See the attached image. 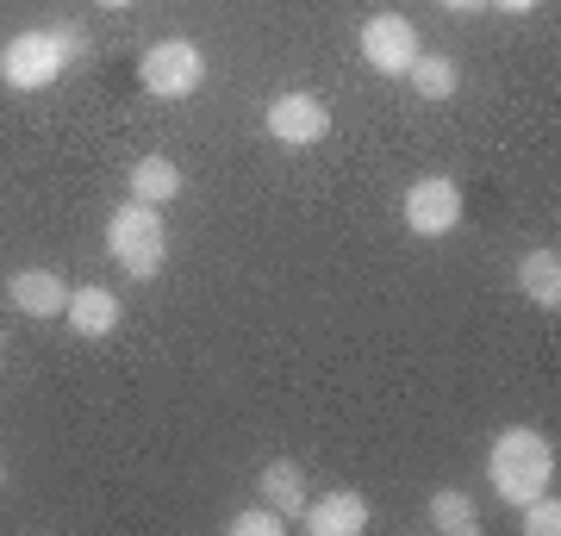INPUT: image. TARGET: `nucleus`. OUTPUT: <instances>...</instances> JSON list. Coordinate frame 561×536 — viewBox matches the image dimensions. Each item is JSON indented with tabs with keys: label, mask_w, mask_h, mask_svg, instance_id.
<instances>
[{
	"label": "nucleus",
	"mask_w": 561,
	"mask_h": 536,
	"mask_svg": "<svg viewBox=\"0 0 561 536\" xmlns=\"http://www.w3.org/2000/svg\"><path fill=\"white\" fill-rule=\"evenodd\" d=\"M138 81L150 88L157 100H187V94H201V81H206V57H201V44H187V38H157L150 50L138 57Z\"/></svg>",
	"instance_id": "4"
},
{
	"label": "nucleus",
	"mask_w": 561,
	"mask_h": 536,
	"mask_svg": "<svg viewBox=\"0 0 561 536\" xmlns=\"http://www.w3.org/2000/svg\"><path fill=\"white\" fill-rule=\"evenodd\" d=\"M62 318H69V331H76V338L101 343V338L119 331V294H113V287H69Z\"/></svg>",
	"instance_id": "9"
},
{
	"label": "nucleus",
	"mask_w": 561,
	"mask_h": 536,
	"mask_svg": "<svg viewBox=\"0 0 561 536\" xmlns=\"http://www.w3.org/2000/svg\"><path fill=\"white\" fill-rule=\"evenodd\" d=\"M486 7H500V13H537L542 0H486Z\"/></svg>",
	"instance_id": "18"
},
{
	"label": "nucleus",
	"mask_w": 561,
	"mask_h": 536,
	"mask_svg": "<svg viewBox=\"0 0 561 536\" xmlns=\"http://www.w3.org/2000/svg\"><path fill=\"white\" fill-rule=\"evenodd\" d=\"M400 213H405V225H412L419 238H449V231L461 225V187L449 175H424V181L405 187Z\"/></svg>",
	"instance_id": "5"
},
{
	"label": "nucleus",
	"mask_w": 561,
	"mask_h": 536,
	"mask_svg": "<svg viewBox=\"0 0 561 536\" xmlns=\"http://www.w3.org/2000/svg\"><path fill=\"white\" fill-rule=\"evenodd\" d=\"M181 194V169L169 157H138L131 162V199H144V206H162V199H175Z\"/></svg>",
	"instance_id": "14"
},
{
	"label": "nucleus",
	"mask_w": 561,
	"mask_h": 536,
	"mask_svg": "<svg viewBox=\"0 0 561 536\" xmlns=\"http://www.w3.org/2000/svg\"><path fill=\"white\" fill-rule=\"evenodd\" d=\"M268 138L287 144V150H306V144H319L331 132V113H324L319 94H300V88H287V94L268 100Z\"/></svg>",
	"instance_id": "6"
},
{
	"label": "nucleus",
	"mask_w": 561,
	"mask_h": 536,
	"mask_svg": "<svg viewBox=\"0 0 561 536\" xmlns=\"http://www.w3.org/2000/svg\"><path fill=\"white\" fill-rule=\"evenodd\" d=\"M106 256L119 262L131 281L162 275V262H169V231H162V213H157V206L125 199L119 213L106 219Z\"/></svg>",
	"instance_id": "3"
},
{
	"label": "nucleus",
	"mask_w": 561,
	"mask_h": 536,
	"mask_svg": "<svg viewBox=\"0 0 561 536\" xmlns=\"http://www.w3.org/2000/svg\"><path fill=\"white\" fill-rule=\"evenodd\" d=\"M412 57H419V25L405 20V13H375V20L362 25V62H368V69L405 76Z\"/></svg>",
	"instance_id": "7"
},
{
	"label": "nucleus",
	"mask_w": 561,
	"mask_h": 536,
	"mask_svg": "<svg viewBox=\"0 0 561 536\" xmlns=\"http://www.w3.org/2000/svg\"><path fill=\"white\" fill-rule=\"evenodd\" d=\"M437 7H443V13H481L486 0H437Z\"/></svg>",
	"instance_id": "19"
},
{
	"label": "nucleus",
	"mask_w": 561,
	"mask_h": 536,
	"mask_svg": "<svg viewBox=\"0 0 561 536\" xmlns=\"http://www.w3.org/2000/svg\"><path fill=\"white\" fill-rule=\"evenodd\" d=\"M256 499H262V505H275V512L294 524V517L306 512V475H300V461H287V456L268 461V468L256 475Z\"/></svg>",
	"instance_id": "12"
},
{
	"label": "nucleus",
	"mask_w": 561,
	"mask_h": 536,
	"mask_svg": "<svg viewBox=\"0 0 561 536\" xmlns=\"http://www.w3.org/2000/svg\"><path fill=\"white\" fill-rule=\"evenodd\" d=\"M405 81H412V94H419V100L443 106V100H456L461 69H456L449 57H431V50H419V57H412V69H405Z\"/></svg>",
	"instance_id": "13"
},
{
	"label": "nucleus",
	"mask_w": 561,
	"mask_h": 536,
	"mask_svg": "<svg viewBox=\"0 0 561 536\" xmlns=\"http://www.w3.org/2000/svg\"><path fill=\"white\" fill-rule=\"evenodd\" d=\"M431 531L474 536V531H481V505L461 493V487H437V493H431Z\"/></svg>",
	"instance_id": "15"
},
{
	"label": "nucleus",
	"mask_w": 561,
	"mask_h": 536,
	"mask_svg": "<svg viewBox=\"0 0 561 536\" xmlns=\"http://www.w3.org/2000/svg\"><path fill=\"white\" fill-rule=\"evenodd\" d=\"M280 531H287V517L275 505H250V512L231 517V536H280Z\"/></svg>",
	"instance_id": "16"
},
{
	"label": "nucleus",
	"mask_w": 561,
	"mask_h": 536,
	"mask_svg": "<svg viewBox=\"0 0 561 536\" xmlns=\"http://www.w3.org/2000/svg\"><path fill=\"white\" fill-rule=\"evenodd\" d=\"M524 531L530 536H556L561 531V499H549V493L524 499Z\"/></svg>",
	"instance_id": "17"
},
{
	"label": "nucleus",
	"mask_w": 561,
	"mask_h": 536,
	"mask_svg": "<svg viewBox=\"0 0 561 536\" xmlns=\"http://www.w3.org/2000/svg\"><path fill=\"white\" fill-rule=\"evenodd\" d=\"M0 480H7V475H0Z\"/></svg>",
	"instance_id": "21"
},
{
	"label": "nucleus",
	"mask_w": 561,
	"mask_h": 536,
	"mask_svg": "<svg viewBox=\"0 0 561 536\" xmlns=\"http://www.w3.org/2000/svg\"><path fill=\"white\" fill-rule=\"evenodd\" d=\"M300 517L312 536H362L368 531V499L356 487H337V493H324V499H306Z\"/></svg>",
	"instance_id": "8"
},
{
	"label": "nucleus",
	"mask_w": 561,
	"mask_h": 536,
	"mask_svg": "<svg viewBox=\"0 0 561 536\" xmlns=\"http://www.w3.org/2000/svg\"><path fill=\"white\" fill-rule=\"evenodd\" d=\"M101 7H131V0H101Z\"/></svg>",
	"instance_id": "20"
},
{
	"label": "nucleus",
	"mask_w": 561,
	"mask_h": 536,
	"mask_svg": "<svg viewBox=\"0 0 561 536\" xmlns=\"http://www.w3.org/2000/svg\"><path fill=\"white\" fill-rule=\"evenodd\" d=\"M88 50V32L81 25H38V32H20V38L0 44V81L13 94H38L69 69V62Z\"/></svg>",
	"instance_id": "1"
},
{
	"label": "nucleus",
	"mask_w": 561,
	"mask_h": 536,
	"mask_svg": "<svg viewBox=\"0 0 561 536\" xmlns=\"http://www.w3.org/2000/svg\"><path fill=\"white\" fill-rule=\"evenodd\" d=\"M7 299H13L25 318H62L69 287H62V275H50V269H20V275L7 281Z\"/></svg>",
	"instance_id": "10"
},
{
	"label": "nucleus",
	"mask_w": 561,
	"mask_h": 536,
	"mask_svg": "<svg viewBox=\"0 0 561 536\" xmlns=\"http://www.w3.org/2000/svg\"><path fill=\"white\" fill-rule=\"evenodd\" d=\"M486 475H493L500 499L524 505V499L549 493V480H556V449H549V437H542V431H530V424H512V431H500V437H493Z\"/></svg>",
	"instance_id": "2"
},
{
	"label": "nucleus",
	"mask_w": 561,
	"mask_h": 536,
	"mask_svg": "<svg viewBox=\"0 0 561 536\" xmlns=\"http://www.w3.org/2000/svg\"><path fill=\"white\" fill-rule=\"evenodd\" d=\"M518 294L530 299V306H542V312L561 306V256L549 250V243H537V250L518 256Z\"/></svg>",
	"instance_id": "11"
}]
</instances>
